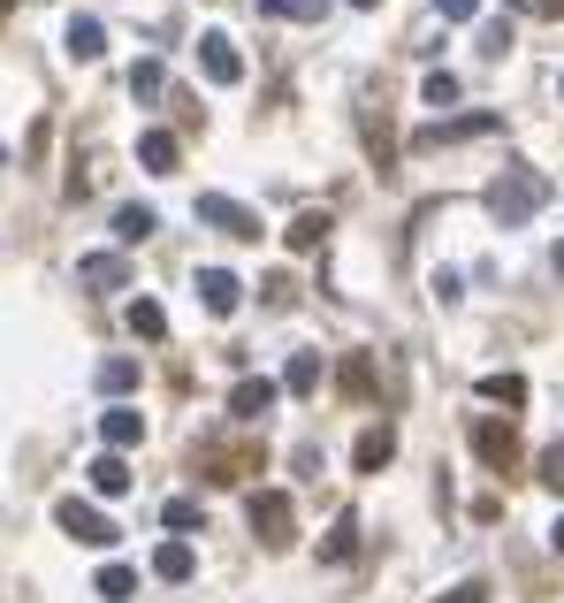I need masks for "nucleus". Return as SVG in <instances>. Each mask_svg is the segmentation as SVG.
I'll return each mask as SVG.
<instances>
[{
	"instance_id": "nucleus-1",
	"label": "nucleus",
	"mask_w": 564,
	"mask_h": 603,
	"mask_svg": "<svg viewBox=\"0 0 564 603\" xmlns=\"http://www.w3.org/2000/svg\"><path fill=\"white\" fill-rule=\"evenodd\" d=\"M550 199V176L542 168H504L496 183H488V214L504 222V230H519V222H534V206Z\"/></svg>"
},
{
	"instance_id": "nucleus-2",
	"label": "nucleus",
	"mask_w": 564,
	"mask_h": 603,
	"mask_svg": "<svg viewBox=\"0 0 564 603\" xmlns=\"http://www.w3.org/2000/svg\"><path fill=\"white\" fill-rule=\"evenodd\" d=\"M199 222L222 230V237H237V245H260V214L245 199H229V191H199Z\"/></svg>"
},
{
	"instance_id": "nucleus-3",
	"label": "nucleus",
	"mask_w": 564,
	"mask_h": 603,
	"mask_svg": "<svg viewBox=\"0 0 564 603\" xmlns=\"http://www.w3.org/2000/svg\"><path fill=\"white\" fill-rule=\"evenodd\" d=\"M252 535H260L268 550H290V543H297V504H290L282 489H260V496H252Z\"/></svg>"
},
{
	"instance_id": "nucleus-4",
	"label": "nucleus",
	"mask_w": 564,
	"mask_h": 603,
	"mask_svg": "<svg viewBox=\"0 0 564 603\" xmlns=\"http://www.w3.org/2000/svg\"><path fill=\"white\" fill-rule=\"evenodd\" d=\"M54 520H61V535H77L84 550H108V543H115V520H108L100 504H84V496H61Z\"/></svg>"
},
{
	"instance_id": "nucleus-5",
	"label": "nucleus",
	"mask_w": 564,
	"mask_h": 603,
	"mask_svg": "<svg viewBox=\"0 0 564 603\" xmlns=\"http://www.w3.org/2000/svg\"><path fill=\"white\" fill-rule=\"evenodd\" d=\"M473 451L488 473H511L519 466V436H511V421H473Z\"/></svg>"
},
{
	"instance_id": "nucleus-6",
	"label": "nucleus",
	"mask_w": 564,
	"mask_h": 603,
	"mask_svg": "<svg viewBox=\"0 0 564 603\" xmlns=\"http://www.w3.org/2000/svg\"><path fill=\"white\" fill-rule=\"evenodd\" d=\"M199 69H206L214 85H237V77H245V54H237V38H229V31H206V38H199Z\"/></svg>"
},
{
	"instance_id": "nucleus-7",
	"label": "nucleus",
	"mask_w": 564,
	"mask_h": 603,
	"mask_svg": "<svg viewBox=\"0 0 564 603\" xmlns=\"http://www.w3.org/2000/svg\"><path fill=\"white\" fill-rule=\"evenodd\" d=\"M206 466V481H245V473H260V444H214V451H199Z\"/></svg>"
},
{
	"instance_id": "nucleus-8",
	"label": "nucleus",
	"mask_w": 564,
	"mask_h": 603,
	"mask_svg": "<svg viewBox=\"0 0 564 603\" xmlns=\"http://www.w3.org/2000/svg\"><path fill=\"white\" fill-rule=\"evenodd\" d=\"M77 283L84 291H131V260L123 253H84L77 260Z\"/></svg>"
},
{
	"instance_id": "nucleus-9",
	"label": "nucleus",
	"mask_w": 564,
	"mask_h": 603,
	"mask_svg": "<svg viewBox=\"0 0 564 603\" xmlns=\"http://www.w3.org/2000/svg\"><path fill=\"white\" fill-rule=\"evenodd\" d=\"M275 382H268V375H245V382H237V390H229V413H237V421H260V413H275Z\"/></svg>"
},
{
	"instance_id": "nucleus-10",
	"label": "nucleus",
	"mask_w": 564,
	"mask_h": 603,
	"mask_svg": "<svg viewBox=\"0 0 564 603\" xmlns=\"http://www.w3.org/2000/svg\"><path fill=\"white\" fill-rule=\"evenodd\" d=\"M488 131H504V115H458V123H427L420 146H458V138H488Z\"/></svg>"
},
{
	"instance_id": "nucleus-11",
	"label": "nucleus",
	"mask_w": 564,
	"mask_h": 603,
	"mask_svg": "<svg viewBox=\"0 0 564 603\" xmlns=\"http://www.w3.org/2000/svg\"><path fill=\"white\" fill-rule=\"evenodd\" d=\"M237 299H245V283L229 268H199V305L206 313H237Z\"/></svg>"
},
{
	"instance_id": "nucleus-12",
	"label": "nucleus",
	"mask_w": 564,
	"mask_h": 603,
	"mask_svg": "<svg viewBox=\"0 0 564 603\" xmlns=\"http://www.w3.org/2000/svg\"><path fill=\"white\" fill-rule=\"evenodd\" d=\"M100 436H108V451H131V444H145V413L108 405V413H100Z\"/></svg>"
},
{
	"instance_id": "nucleus-13",
	"label": "nucleus",
	"mask_w": 564,
	"mask_h": 603,
	"mask_svg": "<svg viewBox=\"0 0 564 603\" xmlns=\"http://www.w3.org/2000/svg\"><path fill=\"white\" fill-rule=\"evenodd\" d=\"M84 473H92V489H100V496H131V481H138V473L123 466V451H100Z\"/></svg>"
},
{
	"instance_id": "nucleus-14",
	"label": "nucleus",
	"mask_w": 564,
	"mask_h": 603,
	"mask_svg": "<svg viewBox=\"0 0 564 603\" xmlns=\"http://www.w3.org/2000/svg\"><path fill=\"white\" fill-rule=\"evenodd\" d=\"M390 458H397V428H366L359 451H351V466H359V473H382Z\"/></svg>"
},
{
	"instance_id": "nucleus-15",
	"label": "nucleus",
	"mask_w": 564,
	"mask_h": 603,
	"mask_svg": "<svg viewBox=\"0 0 564 603\" xmlns=\"http://www.w3.org/2000/svg\"><path fill=\"white\" fill-rule=\"evenodd\" d=\"M138 160L153 168V176H176V160H183L176 131H145V138H138Z\"/></svg>"
},
{
	"instance_id": "nucleus-16",
	"label": "nucleus",
	"mask_w": 564,
	"mask_h": 603,
	"mask_svg": "<svg viewBox=\"0 0 564 603\" xmlns=\"http://www.w3.org/2000/svg\"><path fill=\"white\" fill-rule=\"evenodd\" d=\"M69 54H77V62H100V54H108L100 15H69Z\"/></svg>"
},
{
	"instance_id": "nucleus-17",
	"label": "nucleus",
	"mask_w": 564,
	"mask_h": 603,
	"mask_svg": "<svg viewBox=\"0 0 564 603\" xmlns=\"http://www.w3.org/2000/svg\"><path fill=\"white\" fill-rule=\"evenodd\" d=\"M328 230H336V222H328V214H313V206H305V214H297V222H290V230H282V237H290V253H320V245H328Z\"/></svg>"
},
{
	"instance_id": "nucleus-18",
	"label": "nucleus",
	"mask_w": 564,
	"mask_h": 603,
	"mask_svg": "<svg viewBox=\"0 0 564 603\" xmlns=\"http://www.w3.org/2000/svg\"><path fill=\"white\" fill-rule=\"evenodd\" d=\"M282 390H290V398H313V390H320V351H297V359L282 367Z\"/></svg>"
},
{
	"instance_id": "nucleus-19",
	"label": "nucleus",
	"mask_w": 564,
	"mask_h": 603,
	"mask_svg": "<svg viewBox=\"0 0 564 603\" xmlns=\"http://www.w3.org/2000/svg\"><path fill=\"white\" fill-rule=\"evenodd\" d=\"M153 573H160V581H191V573H199L191 543H160V550H153Z\"/></svg>"
},
{
	"instance_id": "nucleus-20",
	"label": "nucleus",
	"mask_w": 564,
	"mask_h": 603,
	"mask_svg": "<svg viewBox=\"0 0 564 603\" xmlns=\"http://www.w3.org/2000/svg\"><path fill=\"white\" fill-rule=\"evenodd\" d=\"M92 596H100V603H131V596H138V573H131V566H100Z\"/></svg>"
},
{
	"instance_id": "nucleus-21",
	"label": "nucleus",
	"mask_w": 564,
	"mask_h": 603,
	"mask_svg": "<svg viewBox=\"0 0 564 603\" xmlns=\"http://www.w3.org/2000/svg\"><path fill=\"white\" fill-rule=\"evenodd\" d=\"M153 230H160V214H153V206H115V237H123V245H145Z\"/></svg>"
},
{
	"instance_id": "nucleus-22",
	"label": "nucleus",
	"mask_w": 564,
	"mask_h": 603,
	"mask_svg": "<svg viewBox=\"0 0 564 603\" xmlns=\"http://www.w3.org/2000/svg\"><path fill=\"white\" fill-rule=\"evenodd\" d=\"M131 336H145V344H160V336H168V313H160V299H131Z\"/></svg>"
},
{
	"instance_id": "nucleus-23",
	"label": "nucleus",
	"mask_w": 564,
	"mask_h": 603,
	"mask_svg": "<svg viewBox=\"0 0 564 603\" xmlns=\"http://www.w3.org/2000/svg\"><path fill=\"white\" fill-rule=\"evenodd\" d=\"M481 398L488 405H527V382L519 375H481Z\"/></svg>"
},
{
	"instance_id": "nucleus-24",
	"label": "nucleus",
	"mask_w": 564,
	"mask_h": 603,
	"mask_svg": "<svg viewBox=\"0 0 564 603\" xmlns=\"http://www.w3.org/2000/svg\"><path fill=\"white\" fill-rule=\"evenodd\" d=\"M160 520H168L176 535H191V527H206V512H199V496H168V504H160Z\"/></svg>"
},
{
	"instance_id": "nucleus-25",
	"label": "nucleus",
	"mask_w": 564,
	"mask_h": 603,
	"mask_svg": "<svg viewBox=\"0 0 564 603\" xmlns=\"http://www.w3.org/2000/svg\"><path fill=\"white\" fill-rule=\"evenodd\" d=\"M351 550H359V520H351V512H343V520H336V527H328V550H320V558H328V566H336V558H351Z\"/></svg>"
},
{
	"instance_id": "nucleus-26",
	"label": "nucleus",
	"mask_w": 564,
	"mask_h": 603,
	"mask_svg": "<svg viewBox=\"0 0 564 603\" xmlns=\"http://www.w3.org/2000/svg\"><path fill=\"white\" fill-rule=\"evenodd\" d=\"M160 85H168L160 62H138V69H131V100H160Z\"/></svg>"
},
{
	"instance_id": "nucleus-27",
	"label": "nucleus",
	"mask_w": 564,
	"mask_h": 603,
	"mask_svg": "<svg viewBox=\"0 0 564 603\" xmlns=\"http://www.w3.org/2000/svg\"><path fill=\"white\" fill-rule=\"evenodd\" d=\"M100 390H115V398L138 390V359H108V367H100Z\"/></svg>"
},
{
	"instance_id": "nucleus-28",
	"label": "nucleus",
	"mask_w": 564,
	"mask_h": 603,
	"mask_svg": "<svg viewBox=\"0 0 564 603\" xmlns=\"http://www.w3.org/2000/svg\"><path fill=\"white\" fill-rule=\"evenodd\" d=\"M420 100H427V108H458V77H450V69H435V77L420 85Z\"/></svg>"
},
{
	"instance_id": "nucleus-29",
	"label": "nucleus",
	"mask_w": 564,
	"mask_h": 603,
	"mask_svg": "<svg viewBox=\"0 0 564 603\" xmlns=\"http://www.w3.org/2000/svg\"><path fill=\"white\" fill-rule=\"evenodd\" d=\"M343 398H374V359H351L343 367Z\"/></svg>"
},
{
	"instance_id": "nucleus-30",
	"label": "nucleus",
	"mask_w": 564,
	"mask_h": 603,
	"mask_svg": "<svg viewBox=\"0 0 564 603\" xmlns=\"http://www.w3.org/2000/svg\"><path fill=\"white\" fill-rule=\"evenodd\" d=\"M260 15H305L313 23V15H328V0H260Z\"/></svg>"
},
{
	"instance_id": "nucleus-31",
	"label": "nucleus",
	"mask_w": 564,
	"mask_h": 603,
	"mask_svg": "<svg viewBox=\"0 0 564 603\" xmlns=\"http://www.w3.org/2000/svg\"><path fill=\"white\" fill-rule=\"evenodd\" d=\"M435 15H442V23H473V15H481V0H435Z\"/></svg>"
},
{
	"instance_id": "nucleus-32",
	"label": "nucleus",
	"mask_w": 564,
	"mask_h": 603,
	"mask_svg": "<svg viewBox=\"0 0 564 603\" xmlns=\"http://www.w3.org/2000/svg\"><path fill=\"white\" fill-rule=\"evenodd\" d=\"M511 46V23H481V54H504Z\"/></svg>"
},
{
	"instance_id": "nucleus-33",
	"label": "nucleus",
	"mask_w": 564,
	"mask_h": 603,
	"mask_svg": "<svg viewBox=\"0 0 564 603\" xmlns=\"http://www.w3.org/2000/svg\"><path fill=\"white\" fill-rule=\"evenodd\" d=\"M260 291H268V305H297V283H290V276H268Z\"/></svg>"
},
{
	"instance_id": "nucleus-34",
	"label": "nucleus",
	"mask_w": 564,
	"mask_h": 603,
	"mask_svg": "<svg viewBox=\"0 0 564 603\" xmlns=\"http://www.w3.org/2000/svg\"><path fill=\"white\" fill-rule=\"evenodd\" d=\"M435 603H488V589H481V581H458L450 596H435Z\"/></svg>"
},
{
	"instance_id": "nucleus-35",
	"label": "nucleus",
	"mask_w": 564,
	"mask_h": 603,
	"mask_svg": "<svg viewBox=\"0 0 564 603\" xmlns=\"http://www.w3.org/2000/svg\"><path fill=\"white\" fill-rule=\"evenodd\" d=\"M542 481H550V489H564V444H557V451H542Z\"/></svg>"
},
{
	"instance_id": "nucleus-36",
	"label": "nucleus",
	"mask_w": 564,
	"mask_h": 603,
	"mask_svg": "<svg viewBox=\"0 0 564 603\" xmlns=\"http://www.w3.org/2000/svg\"><path fill=\"white\" fill-rule=\"evenodd\" d=\"M550 543H557V550H564V520H557V527H550Z\"/></svg>"
},
{
	"instance_id": "nucleus-37",
	"label": "nucleus",
	"mask_w": 564,
	"mask_h": 603,
	"mask_svg": "<svg viewBox=\"0 0 564 603\" xmlns=\"http://www.w3.org/2000/svg\"><path fill=\"white\" fill-rule=\"evenodd\" d=\"M351 8H382V0H351Z\"/></svg>"
},
{
	"instance_id": "nucleus-38",
	"label": "nucleus",
	"mask_w": 564,
	"mask_h": 603,
	"mask_svg": "<svg viewBox=\"0 0 564 603\" xmlns=\"http://www.w3.org/2000/svg\"><path fill=\"white\" fill-rule=\"evenodd\" d=\"M557 268H564V245H557Z\"/></svg>"
},
{
	"instance_id": "nucleus-39",
	"label": "nucleus",
	"mask_w": 564,
	"mask_h": 603,
	"mask_svg": "<svg viewBox=\"0 0 564 603\" xmlns=\"http://www.w3.org/2000/svg\"><path fill=\"white\" fill-rule=\"evenodd\" d=\"M0 15H8V0H0Z\"/></svg>"
}]
</instances>
